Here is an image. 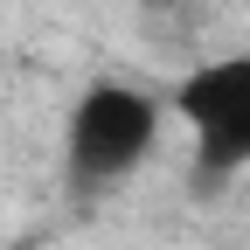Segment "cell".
<instances>
[{"label":"cell","instance_id":"cell-2","mask_svg":"<svg viewBox=\"0 0 250 250\" xmlns=\"http://www.w3.org/2000/svg\"><path fill=\"white\" fill-rule=\"evenodd\" d=\"M167 111L188 132V160H195L202 181L250 174V49L202 56L167 90Z\"/></svg>","mask_w":250,"mask_h":250},{"label":"cell","instance_id":"cell-1","mask_svg":"<svg viewBox=\"0 0 250 250\" xmlns=\"http://www.w3.org/2000/svg\"><path fill=\"white\" fill-rule=\"evenodd\" d=\"M167 125H174V111L160 90H146L132 77H104V83L77 90L70 118H62V167L77 188H118L160 153Z\"/></svg>","mask_w":250,"mask_h":250}]
</instances>
